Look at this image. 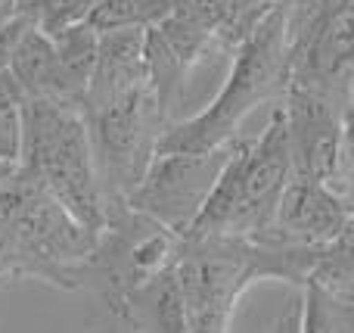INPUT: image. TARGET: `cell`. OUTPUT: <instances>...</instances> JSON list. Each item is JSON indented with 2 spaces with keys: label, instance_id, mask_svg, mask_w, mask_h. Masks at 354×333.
I'll return each mask as SVG.
<instances>
[{
  "label": "cell",
  "instance_id": "obj_1",
  "mask_svg": "<svg viewBox=\"0 0 354 333\" xmlns=\"http://www.w3.org/2000/svg\"><path fill=\"white\" fill-rule=\"evenodd\" d=\"M100 231L81 224L41 181L16 165L0 187V278H35L81 290Z\"/></svg>",
  "mask_w": 354,
  "mask_h": 333
},
{
  "label": "cell",
  "instance_id": "obj_2",
  "mask_svg": "<svg viewBox=\"0 0 354 333\" xmlns=\"http://www.w3.org/2000/svg\"><path fill=\"white\" fill-rule=\"evenodd\" d=\"M289 84L286 10L274 6L230 53L224 87L202 112L180 118L162 134L159 153H212L239 141L243 122L270 100H283Z\"/></svg>",
  "mask_w": 354,
  "mask_h": 333
},
{
  "label": "cell",
  "instance_id": "obj_3",
  "mask_svg": "<svg viewBox=\"0 0 354 333\" xmlns=\"http://www.w3.org/2000/svg\"><path fill=\"white\" fill-rule=\"evenodd\" d=\"M286 112L277 106L258 137L236 141L187 237H261L292 181Z\"/></svg>",
  "mask_w": 354,
  "mask_h": 333
},
{
  "label": "cell",
  "instance_id": "obj_4",
  "mask_svg": "<svg viewBox=\"0 0 354 333\" xmlns=\"http://www.w3.org/2000/svg\"><path fill=\"white\" fill-rule=\"evenodd\" d=\"M19 168L41 181L81 224L103 231L109 203L100 181L93 141L81 109L56 100L25 97V134Z\"/></svg>",
  "mask_w": 354,
  "mask_h": 333
},
{
  "label": "cell",
  "instance_id": "obj_5",
  "mask_svg": "<svg viewBox=\"0 0 354 333\" xmlns=\"http://www.w3.org/2000/svg\"><path fill=\"white\" fill-rule=\"evenodd\" d=\"M81 116L87 122L100 181L109 209L128 203L159 153L168 118L149 84V75L128 84H91Z\"/></svg>",
  "mask_w": 354,
  "mask_h": 333
},
{
  "label": "cell",
  "instance_id": "obj_6",
  "mask_svg": "<svg viewBox=\"0 0 354 333\" xmlns=\"http://www.w3.org/2000/svg\"><path fill=\"white\" fill-rule=\"evenodd\" d=\"M174 265L187 303V333H227L236 303L264 280L258 237H183Z\"/></svg>",
  "mask_w": 354,
  "mask_h": 333
},
{
  "label": "cell",
  "instance_id": "obj_7",
  "mask_svg": "<svg viewBox=\"0 0 354 333\" xmlns=\"http://www.w3.org/2000/svg\"><path fill=\"white\" fill-rule=\"evenodd\" d=\"M289 84L354 103V0H283ZM286 84V87H289Z\"/></svg>",
  "mask_w": 354,
  "mask_h": 333
},
{
  "label": "cell",
  "instance_id": "obj_8",
  "mask_svg": "<svg viewBox=\"0 0 354 333\" xmlns=\"http://www.w3.org/2000/svg\"><path fill=\"white\" fill-rule=\"evenodd\" d=\"M180 240V234L156 222L153 215L128 203H115L109 209L106 228L100 231L87 287H93L103 296L106 309L118 315L134 287L177 259Z\"/></svg>",
  "mask_w": 354,
  "mask_h": 333
},
{
  "label": "cell",
  "instance_id": "obj_9",
  "mask_svg": "<svg viewBox=\"0 0 354 333\" xmlns=\"http://www.w3.org/2000/svg\"><path fill=\"white\" fill-rule=\"evenodd\" d=\"M224 10L218 0H171V10L147 28V72L168 128L183 106L193 69L212 50H224Z\"/></svg>",
  "mask_w": 354,
  "mask_h": 333
},
{
  "label": "cell",
  "instance_id": "obj_10",
  "mask_svg": "<svg viewBox=\"0 0 354 333\" xmlns=\"http://www.w3.org/2000/svg\"><path fill=\"white\" fill-rule=\"evenodd\" d=\"M233 143L212 150V153H156L153 165L147 168L137 190L128 197V206L153 215L174 234L187 237L189 224L205 206Z\"/></svg>",
  "mask_w": 354,
  "mask_h": 333
},
{
  "label": "cell",
  "instance_id": "obj_11",
  "mask_svg": "<svg viewBox=\"0 0 354 333\" xmlns=\"http://www.w3.org/2000/svg\"><path fill=\"white\" fill-rule=\"evenodd\" d=\"M286 112L289 153L292 172L301 178L336 181L339 174V147H342V112L348 106L333 103L330 97L308 87L289 84L280 100Z\"/></svg>",
  "mask_w": 354,
  "mask_h": 333
},
{
  "label": "cell",
  "instance_id": "obj_12",
  "mask_svg": "<svg viewBox=\"0 0 354 333\" xmlns=\"http://www.w3.org/2000/svg\"><path fill=\"white\" fill-rule=\"evenodd\" d=\"M354 209L348 199L320 178H301L292 174L286 193L280 199L277 218L270 224V234L292 243H308V246H324L333 237L345 231L351 222Z\"/></svg>",
  "mask_w": 354,
  "mask_h": 333
},
{
  "label": "cell",
  "instance_id": "obj_13",
  "mask_svg": "<svg viewBox=\"0 0 354 333\" xmlns=\"http://www.w3.org/2000/svg\"><path fill=\"white\" fill-rule=\"evenodd\" d=\"M115 318L134 333H187V303L174 262L134 287Z\"/></svg>",
  "mask_w": 354,
  "mask_h": 333
},
{
  "label": "cell",
  "instance_id": "obj_14",
  "mask_svg": "<svg viewBox=\"0 0 354 333\" xmlns=\"http://www.w3.org/2000/svg\"><path fill=\"white\" fill-rule=\"evenodd\" d=\"M10 75L25 97H41L59 103V47L50 35L28 25L10 62Z\"/></svg>",
  "mask_w": 354,
  "mask_h": 333
},
{
  "label": "cell",
  "instance_id": "obj_15",
  "mask_svg": "<svg viewBox=\"0 0 354 333\" xmlns=\"http://www.w3.org/2000/svg\"><path fill=\"white\" fill-rule=\"evenodd\" d=\"M301 333H354V299L324 287L320 280H308L301 287L299 303Z\"/></svg>",
  "mask_w": 354,
  "mask_h": 333
},
{
  "label": "cell",
  "instance_id": "obj_16",
  "mask_svg": "<svg viewBox=\"0 0 354 333\" xmlns=\"http://www.w3.org/2000/svg\"><path fill=\"white\" fill-rule=\"evenodd\" d=\"M168 10L171 0H97L87 25L100 35L124 28H153Z\"/></svg>",
  "mask_w": 354,
  "mask_h": 333
},
{
  "label": "cell",
  "instance_id": "obj_17",
  "mask_svg": "<svg viewBox=\"0 0 354 333\" xmlns=\"http://www.w3.org/2000/svg\"><path fill=\"white\" fill-rule=\"evenodd\" d=\"M311 280H320L324 287L354 299V215L345 224L339 237L317 249V262H314Z\"/></svg>",
  "mask_w": 354,
  "mask_h": 333
},
{
  "label": "cell",
  "instance_id": "obj_18",
  "mask_svg": "<svg viewBox=\"0 0 354 333\" xmlns=\"http://www.w3.org/2000/svg\"><path fill=\"white\" fill-rule=\"evenodd\" d=\"M25 134V93L12 75H0V159L19 165Z\"/></svg>",
  "mask_w": 354,
  "mask_h": 333
},
{
  "label": "cell",
  "instance_id": "obj_19",
  "mask_svg": "<svg viewBox=\"0 0 354 333\" xmlns=\"http://www.w3.org/2000/svg\"><path fill=\"white\" fill-rule=\"evenodd\" d=\"M97 0H25V12L44 35L59 37L62 31L87 22Z\"/></svg>",
  "mask_w": 354,
  "mask_h": 333
},
{
  "label": "cell",
  "instance_id": "obj_20",
  "mask_svg": "<svg viewBox=\"0 0 354 333\" xmlns=\"http://www.w3.org/2000/svg\"><path fill=\"white\" fill-rule=\"evenodd\" d=\"M31 19L28 12H19L16 19H10L6 25H0V75L10 72V62H12V53H16L19 41H22V35L28 31Z\"/></svg>",
  "mask_w": 354,
  "mask_h": 333
},
{
  "label": "cell",
  "instance_id": "obj_21",
  "mask_svg": "<svg viewBox=\"0 0 354 333\" xmlns=\"http://www.w3.org/2000/svg\"><path fill=\"white\" fill-rule=\"evenodd\" d=\"M354 178V103L342 112V147H339V174L333 184Z\"/></svg>",
  "mask_w": 354,
  "mask_h": 333
},
{
  "label": "cell",
  "instance_id": "obj_22",
  "mask_svg": "<svg viewBox=\"0 0 354 333\" xmlns=\"http://www.w3.org/2000/svg\"><path fill=\"white\" fill-rule=\"evenodd\" d=\"M274 333H301L299 330V305H286V309H283V315L277 318Z\"/></svg>",
  "mask_w": 354,
  "mask_h": 333
},
{
  "label": "cell",
  "instance_id": "obj_23",
  "mask_svg": "<svg viewBox=\"0 0 354 333\" xmlns=\"http://www.w3.org/2000/svg\"><path fill=\"white\" fill-rule=\"evenodd\" d=\"M19 12H25V0H0V25L16 19Z\"/></svg>",
  "mask_w": 354,
  "mask_h": 333
},
{
  "label": "cell",
  "instance_id": "obj_24",
  "mask_svg": "<svg viewBox=\"0 0 354 333\" xmlns=\"http://www.w3.org/2000/svg\"><path fill=\"white\" fill-rule=\"evenodd\" d=\"M12 172H16V165H12V162H3V159H0V187H3L6 181H10V174H12Z\"/></svg>",
  "mask_w": 354,
  "mask_h": 333
}]
</instances>
